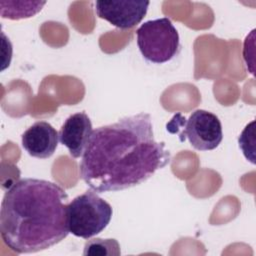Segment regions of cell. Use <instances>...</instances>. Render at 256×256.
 Wrapping results in <instances>:
<instances>
[{
    "instance_id": "cell-1",
    "label": "cell",
    "mask_w": 256,
    "mask_h": 256,
    "mask_svg": "<svg viewBox=\"0 0 256 256\" xmlns=\"http://www.w3.org/2000/svg\"><path fill=\"white\" fill-rule=\"evenodd\" d=\"M170 161L165 143L155 140L151 116L140 112L94 129L79 173L96 193L113 192L145 182Z\"/></svg>"
},
{
    "instance_id": "cell-2",
    "label": "cell",
    "mask_w": 256,
    "mask_h": 256,
    "mask_svg": "<svg viewBox=\"0 0 256 256\" xmlns=\"http://www.w3.org/2000/svg\"><path fill=\"white\" fill-rule=\"evenodd\" d=\"M66 191L58 184L24 178L5 192L0 232L5 245L18 254L35 253L64 240L69 232Z\"/></svg>"
},
{
    "instance_id": "cell-3",
    "label": "cell",
    "mask_w": 256,
    "mask_h": 256,
    "mask_svg": "<svg viewBox=\"0 0 256 256\" xmlns=\"http://www.w3.org/2000/svg\"><path fill=\"white\" fill-rule=\"evenodd\" d=\"M112 214L111 205L99 197L95 191L88 190L67 205L69 232L76 237L89 239L108 226Z\"/></svg>"
},
{
    "instance_id": "cell-4",
    "label": "cell",
    "mask_w": 256,
    "mask_h": 256,
    "mask_svg": "<svg viewBox=\"0 0 256 256\" xmlns=\"http://www.w3.org/2000/svg\"><path fill=\"white\" fill-rule=\"evenodd\" d=\"M136 37L142 56L154 64L172 60L181 49L178 31L167 17L144 22L137 29Z\"/></svg>"
},
{
    "instance_id": "cell-5",
    "label": "cell",
    "mask_w": 256,
    "mask_h": 256,
    "mask_svg": "<svg viewBox=\"0 0 256 256\" xmlns=\"http://www.w3.org/2000/svg\"><path fill=\"white\" fill-rule=\"evenodd\" d=\"M181 136L186 137L190 145L199 151L213 150L223 139L222 124L215 114L197 109L186 120Z\"/></svg>"
},
{
    "instance_id": "cell-6",
    "label": "cell",
    "mask_w": 256,
    "mask_h": 256,
    "mask_svg": "<svg viewBox=\"0 0 256 256\" xmlns=\"http://www.w3.org/2000/svg\"><path fill=\"white\" fill-rule=\"evenodd\" d=\"M149 4V1L142 0L96 1L95 12L99 18L124 30L130 29L142 21Z\"/></svg>"
},
{
    "instance_id": "cell-7",
    "label": "cell",
    "mask_w": 256,
    "mask_h": 256,
    "mask_svg": "<svg viewBox=\"0 0 256 256\" xmlns=\"http://www.w3.org/2000/svg\"><path fill=\"white\" fill-rule=\"evenodd\" d=\"M92 131V123L88 115L85 112H77L70 115L63 123L59 131V141L73 158H79L87 147Z\"/></svg>"
},
{
    "instance_id": "cell-8",
    "label": "cell",
    "mask_w": 256,
    "mask_h": 256,
    "mask_svg": "<svg viewBox=\"0 0 256 256\" xmlns=\"http://www.w3.org/2000/svg\"><path fill=\"white\" fill-rule=\"evenodd\" d=\"M59 141V133L46 121H37L21 137L22 147L32 157L46 159L51 157Z\"/></svg>"
},
{
    "instance_id": "cell-9",
    "label": "cell",
    "mask_w": 256,
    "mask_h": 256,
    "mask_svg": "<svg viewBox=\"0 0 256 256\" xmlns=\"http://www.w3.org/2000/svg\"><path fill=\"white\" fill-rule=\"evenodd\" d=\"M4 4L8 5V8L1 7V16L3 18L18 20L23 18H30L33 17L35 14L41 11L42 7L46 4V2L40 1H20L15 2L16 7H14L12 1H2Z\"/></svg>"
},
{
    "instance_id": "cell-10",
    "label": "cell",
    "mask_w": 256,
    "mask_h": 256,
    "mask_svg": "<svg viewBox=\"0 0 256 256\" xmlns=\"http://www.w3.org/2000/svg\"><path fill=\"white\" fill-rule=\"evenodd\" d=\"M121 254L120 245L116 239L94 238L88 240L84 245L83 255L118 256Z\"/></svg>"
},
{
    "instance_id": "cell-11",
    "label": "cell",
    "mask_w": 256,
    "mask_h": 256,
    "mask_svg": "<svg viewBox=\"0 0 256 256\" xmlns=\"http://www.w3.org/2000/svg\"><path fill=\"white\" fill-rule=\"evenodd\" d=\"M255 121H252L251 123H249L244 130L242 131V133L240 134L239 138H238V143H239V147L242 150L244 156L246 157L247 160L251 161L253 164L255 163L254 161V137L251 138V140L248 139V135L250 130L254 127Z\"/></svg>"
}]
</instances>
